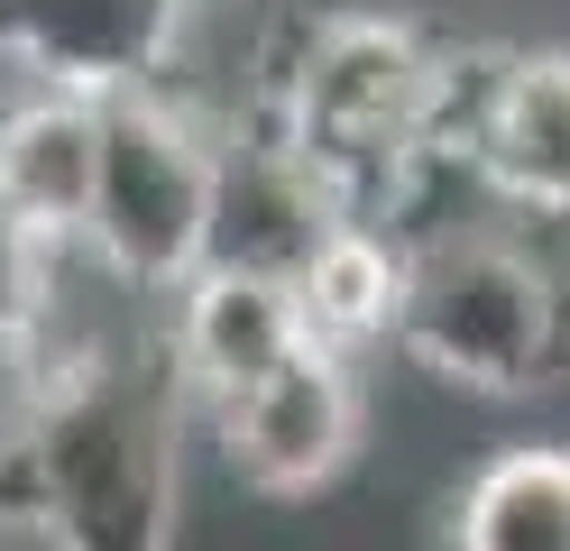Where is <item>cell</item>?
Wrapping results in <instances>:
<instances>
[{"instance_id":"cell-1","label":"cell","mask_w":570,"mask_h":551,"mask_svg":"<svg viewBox=\"0 0 570 551\" xmlns=\"http://www.w3.org/2000/svg\"><path fill=\"white\" fill-rule=\"evenodd\" d=\"M479 65L488 47H451L433 19L360 0V10L304 19L267 56V83L248 101L323 166L360 230H386L423 166H460Z\"/></svg>"},{"instance_id":"cell-2","label":"cell","mask_w":570,"mask_h":551,"mask_svg":"<svg viewBox=\"0 0 570 551\" xmlns=\"http://www.w3.org/2000/svg\"><path fill=\"white\" fill-rule=\"evenodd\" d=\"M423 377L460 395H533L570 367V230L470 203L460 220L396 248V322Z\"/></svg>"},{"instance_id":"cell-3","label":"cell","mask_w":570,"mask_h":551,"mask_svg":"<svg viewBox=\"0 0 570 551\" xmlns=\"http://www.w3.org/2000/svg\"><path fill=\"white\" fill-rule=\"evenodd\" d=\"M185 386L166 377L157 331L83 350L56 367L28 423L47 551H175V478H185Z\"/></svg>"},{"instance_id":"cell-4","label":"cell","mask_w":570,"mask_h":551,"mask_svg":"<svg viewBox=\"0 0 570 551\" xmlns=\"http://www.w3.org/2000/svg\"><path fill=\"white\" fill-rule=\"evenodd\" d=\"M203 194H212V110L185 83L111 92L101 101V157H92V211L75 248L120 294L166 304L203 267Z\"/></svg>"},{"instance_id":"cell-5","label":"cell","mask_w":570,"mask_h":551,"mask_svg":"<svg viewBox=\"0 0 570 551\" xmlns=\"http://www.w3.org/2000/svg\"><path fill=\"white\" fill-rule=\"evenodd\" d=\"M350 230L341 194L323 184V166L285 138L258 101L212 110V194H203V267L222 276H258L285 285Z\"/></svg>"},{"instance_id":"cell-6","label":"cell","mask_w":570,"mask_h":551,"mask_svg":"<svg viewBox=\"0 0 570 551\" xmlns=\"http://www.w3.org/2000/svg\"><path fill=\"white\" fill-rule=\"evenodd\" d=\"M203 432L222 469L239 478L248 496H323L332 478L360 460V432H368V395H360V358H332V350H295L285 367H267L258 386H239L222 404H203Z\"/></svg>"},{"instance_id":"cell-7","label":"cell","mask_w":570,"mask_h":551,"mask_svg":"<svg viewBox=\"0 0 570 551\" xmlns=\"http://www.w3.org/2000/svg\"><path fill=\"white\" fill-rule=\"evenodd\" d=\"M460 166L497 211L570 230V47H497L479 65Z\"/></svg>"},{"instance_id":"cell-8","label":"cell","mask_w":570,"mask_h":551,"mask_svg":"<svg viewBox=\"0 0 570 551\" xmlns=\"http://www.w3.org/2000/svg\"><path fill=\"white\" fill-rule=\"evenodd\" d=\"M185 10L175 0H0V65L47 92H148L175 73Z\"/></svg>"},{"instance_id":"cell-9","label":"cell","mask_w":570,"mask_h":551,"mask_svg":"<svg viewBox=\"0 0 570 551\" xmlns=\"http://www.w3.org/2000/svg\"><path fill=\"white\" fill-rule=\"evenodd\" d=\"M304 350V313L285 285L258 276H222V267H194L185 285L157 304V358L166 377L185 386V404H222L239 386H258L267 367H285Z\"/></svg>"},{"instance_id":"cell-10","label":"cell","mask_w":570,"mask_h":551,"mask_svg":"<svg viewBox=\"0 0 570 551\" xmlns=\"http://www.w3.org/2000/svg\"><path fill=\"white\" fill-rule=\"evenodd\" d=\"M92 157H101V101L47 92V83H19L0 101V211L19 230H38L47 248L83 239Z\"/></svg>"},{"instance_id":"cell-11","label":"cell","mask_w":570,"mask_h":551,"mask_svg":"<svg viewBox=\"0 0 570 551\" xmlns=\"http://www.w3.org/2000/svg\"><path fill=\"white\" fill-rule=\"evenodd\" d=\"M451 551H570V441H507L451 496Z\"/></svg>"},{"instance_id":"cell-12","label":"cell","mask_w":570,"mask_h":551,"mask_svg":"<svg viewBox=\"0 0 570 551\" xmlns=\"http://www.w3.org/2000/svg\"><path fill=\"white\" fill-rule=\"evenodd\" d=\"M295 313H304V341L332 350V358L377 350L386 322H396V239L350 220V230L295 276Z\"/></svg>"},{"instance_id":"cell-13","label":"cell","mask_w":570,"mask_h":551,"mask_svg":"<svg viewBox=\"0 0 570 551\" xmlns=\"http://www.w3.org/2000/svg\"><path fill=\"white\" fill-rule=\"evenodd\" d=\"M47 276H56V248L0 211V341H28V331H38V313H47Z\"/></svg>"},{"instance_id":"cell-14","label":"cell","mask_w":570,"mask_h":551,"mask_svg":"<svg viewBox=\"0 0 570 551\" xmlns=\"http://www.w3.org/2000/svg\"><path fill=\"white\" fill-rule=\"evenodd\" d=\"M38 395H47V358L38 341H0V451H19L28 423H38Z\"/></svg>"},{"instance_id":"cell-15","label":"cell","mask_w":570,"mask_h":551,"mask_svg":"<svg viewBox=\"0 0 570 551\" xmlns=\"http://www.w3.org/2000/svg\"><path fill=\"white\" fill-rule=\"evenodd\" d=\"M175 10H212V0H175Z\"/></svg>"}]
</instances>
